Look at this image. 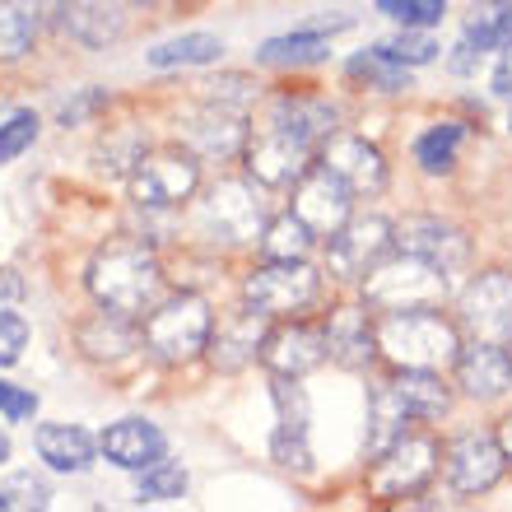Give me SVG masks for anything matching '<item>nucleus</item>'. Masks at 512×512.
<instances>
[{
	"mask_svg": "<svg viewBox=\"0 0 512 512\" xmlns=\"http://www.w3.org/2000/svg\"><path fill=\"white\" fill-rule=\"evenodd\" d=\"M89 294L98 298V308L122 312V317L149 312L163 294V266L154 247L140 243V238L103 243L89 261Z\"/></svg>",
	"mask_w": 512,
	"mask_h": 512,
	"instance_id": "nucleus-1",
	"label": "nucleus"
},
{
	"mask_svg": "<svg viewBox=\"0 0 512 512\" xmlns=\"http://www.w3.org/2000/svg\"><path fill=\"white\" fill-rule=\"evenodd\" d=\"M373 336H378V350L387 354L396 368H429V373H443L447 364H457V354H461L457 326L438 312V303H433V308L382 312L378 322H373Z\"/></svg>",
	"mask_w": 512,
	"mask_h": 512,
	"instance_id": "nucleus-2",
	"label": "nucleus"
},
{
	"mask_svg": "<svg viewBox=\"0 0 512 512\" xmlns=\"http://www.w3.org/2000/svg\"><path fill=\"white\" fill-rule=\"evenodd\" d=\"M447 294V270H438L433 261L415 252L382 256L378 266L364 275V298L368 308L396 312V308H433Z\"/></svg>",
	"mask_w": 512,
	"mask_h": 512,
	"instance_id": "nucleus-3",
	"label": "nucleus"
},
{
	"mask_svg": "<svg viewBox=\"0 0 512 512\" xmlns=\"http://www.w3.org/2000/svg\"><path fill=\"white\" fill-rule=\"evenodd\" d=\"M196 219H201L205 238L229 243V247L256 243V238L266 233V224H270L266 196H261V187L247 182V177H224V182H215V187L205 191Z\"/></svg>",
	"mask_w": 512,
	"mask_h": 512,
	"instance_id": "nucleus-4",
	"label": "nucleus"
},
{
	"mask_svg": "<svg viewBox=\"0 0 512 512\" xmlns=\"http://www.w3.org/2000/svg\"><path fill=\"white\" fill-rule=\"evenodd\" d=\"M210 303L196 294H177L168 303L149 312L145 322V350L159 359V364H187L210 345Z\"/></svg>",
	"mask_w": 512,
	"mask_h": 512,
	"instance_id": "nucleus-5",
	"label": "nucleus"
},
{
	"mask_svg": "<svg viewBox=\"0 0 512 512\" xmlns=\"http://www.w3.org/2000/svg\"><path fill=\"white\" fill-rule=\"evenodd\" d=\"M243 298L256 312L275 317H298V312L317 308L322 298V275L308 261H266L243 280Z\"/></svg>",
	"mask_w": 512,
	"mask_h": 512,
	"instance_id": "nucleus-6",
	"label": "nucleus"
},
{
	"mask_svg": "<svg viewBox=\"0 0 512 512\" xmlns=\"http://www.w3.org/2000/svg\"><path fill=\"white\" fill-rule=\"evenodd\" d=\"M317 154L322 149L312 145V140H303L294 126L275 122L270 112H266V122L252 131V140H247V168H252V177L261 187H294L298 177L312 168Z\"/></svg>",
	"mask_w": 512,
	"mask_h": 512,
	"instance_id": "nucleus-7",
	"label": "nucleus"
},
{
	"mask_svg": "<svg viewBox=\"0 0 512 512\" xmlns=\"http://www.w3.org/2000/svg\"><path fill=\"white\" fill-rule=\"evenodd\" d=\"M201 187V163L187 149H154L131 168V201L140 210H173Z\"/></svg>",
	"mask_w": 512,
	"mask_h": 512,
	"instance_id": "nucleus-8",
	"label": "nucleus"
},
{
	"mask_svg": "<svg viewBox=\"0 0 512 512\" xmlns=\"http://www.w3.org/2000/svg\"><path fill=\"white\" fill-rule=\"evenodd\" d=\"M433 475H438V443L429 433H401L387 452H378L368 489L373 499H415Z\"/></svg>",
	"mask_w": 512,
	"mask_h": 512,
	"instance_id": "nucleus-9",
	"label": "nucleus"
},
{
	"mask_svg": "<svg viewBox=\"0 0 512 512\" xmlns=\"http://www.w3.org/2000/svg\"><path fill=\"white\" fill-rule=\"evenodd\" d=\"M461 326L475 340L512 345V275H503V270L475 275L461 294Z\"/></svg>",
	"mask_w": 512,
	"mask_h": 512,
	"instance_id": "nucleus-10",
	"label": "nucleus"
},
{
	"mask_svg": "<svg viewBox=\"0 0 512 512\" xmlns=\"http://www.w3.org/2000/svg\"><path fill=\"white\" fill-rule=\"evenodd\" d=\"M350 201H354V191L345 187L331 168H322V163H312L308 173L294 182V215L303 219L317 238H331V233L345 229Z\"/></svg>",
	"mask_w": 512,
	"mask_h": 512,
	"instance_id": "nucleus-11",
	"label": "nucleus"
},
{
	"mask_svg": "<svg viewBox=\"0 0 512 512\" xmlns=\"http://www.w3.org/2000/svg\"><path fill=\"white\" fill-rule=\"evenodd\" d=\"M391 243H396V229L382 215L345 219V229L331 233V270L345 275V280H364L368 270L391 252Z\"/></svg>",
	"mask_w": 512,
	"mask_h": 512,
	"instance_id": "nucleus-12",
	"label": "nucleus"
},
{
	"mask_svg": "<svg viewBox=\"0 0 512 512\" xmlns=\"http://www.w3.org/2000/svg\"><path fill=\"white\" fill-rule=\"evenodd\" d=\"M503 466H508V457H503L499 433L471 429L447 447V480H452L461 494H485V489H494Z\"/></svg>",
	"mask_w": 512,
	"mask_h": 512,
	"instance_id": "nucleus-13",
	"label": "nucleus"
},
{
	"mask_svg": "<svg viewBox=\"0 0 512 512\" xmlns=\"http://www.w3.org/2000/svg\"><path fill=\"white\" fill-rule=\"evenodd\" d=\"M322 168H331L354 196H373L387 187V159L364 135H331L322 145Z\"/></svg>",
	"mask_w": 512,
	"mask_h": 512,
	"instance_id": "nucleus-14",
	"label": "nucleus"
},
{
	"mask_svg": "<svg viewBox=\"0 0 512 512\" xmlns=\"http://www.w3.org/2000/svg\"><path fill=\"white\" fill-rule=\"evenodd\" d=\"M266 336H270V317L247 303L243 312H233L229 322H219V331H210V359L224 373H238V368H247L261 354Z\"/></svg>",
	"mask_w": 512,
	"mask_h": 512,
	"instance_id": "nucleus-15",
	"label": "nucleus"
},
{
	"mask_svg": "<svg viewBox=\"0 0 512 512\" xmlns=\"http://www.w3.org/2000/svg\"><path fill=\"white\" fill-rule=\"evenodd\" d=\"M270 396H275V410H280V429H275L270 452H275L280 466H308V396H303L298 378H280V373H275Z\"/></svg>",
	"mask_w": 512,
	"mask_h": 512,
	"instance_id": "nucleus-16",
	"label": "nucleus"
},
{
	"mask_svg": "<svg viewBox=\"0 0 512 512\" xmlns=\"http://www.w3.org/2000/svg\"><path fill=\"white\" fill-rule=\"evenodd\" d=\"M98 447H103V457H108L112 466L140 475L145 466H154V461L168 452V438H163V429L149 424V419H117V424L103 429Z\"/></svg>",
	"mask_w": 512,
	"mask_h": 512,
	"instance_id": "nucleus-17",
	"label": "nucleus"
},
{
	"mask_svg": "<svg viewBox=\"0 0 512 512\" xmlns=\"http://www.w3.org/2000/svg\"><path fill=\"white\" fill-rule=\"evenodd\" d=\"M261 359H266V368L280 373V378H303V373H312L317 364H326V336L312 331V326H280V331L266 336Z\"/></svg>",
	"mask_w": 512,
	"mask_h": 512,
	"instance_id": "nucleus-18",
	"label": "nucleus"
},
{
	"mask_svg": "<svg viewBox=\"0 0 512 512\" xmlns=\"http://www.w3.org/2000/svg\"><path fill=\"white\" fill-rule=\"evenodd\" d=\"M396 247L401 252H415L424 256V261H433L438 270H452L466 261V238H461V229H452V224H443V219H405L401 229H396Z\"/></svg>",
	"mask_w": 512,
	"mask_h": 512,
	"instance_id": "nucleus-19",
	"label": "nucleus"
},
{
	"mask_svg": "<svg viewBox=\"0 0 512 512\" xmlns=\"http://www.w3.org/2000/svg\"><path fill=\"white\" fill-rule=\"evenodd\" d=\"M457 382L475 401H494L512 387V354H503V345L475 340L471 350L457 354Z\"/></svg>",
	"mask_w": 512,
	"mask_h": 512,
	"instance_id": "nucleus-20",
	"label": "nucleus"
},
{
	"mask_svg": "<svg viewBox=\"0 0 512 512\" xmlns=\"http://www.w3.org/2000/svg\"><path fill=\"white\" fill-rule=\"evenodd\" d=\"M61 28L84 47H108L126 33L122 0H66L61 5Z\"/></svg>",
	"mask_w": 512,
	"mask_h": 512,
	"instance_id": "nucleus-21",
	"label": "nucleus"
},
{
	"mask_svg": "<svg viewBox=\"0 0 512 512\" xmlns=\"http://www.w3.org/2000/svg\"><path fill=\"white\" fill-rule=\"evenodd\" d=\"M322 336H326V354L345 368H364V364H373V354H378L373 322H368V312H359V308L331 312V322H326Z\"/></svg>",
	"mask_w": 512,
	"mask_h": 512,
	"instance_id": "nucleus-22",
	"label": "nucleus"
},
{
	"mask_svg": "<svg viewBox=\"0 0 512 512\" xmlns=\"http://www.w3.org/2000/svg\"><path fill=\"white\" fill-rule=\"evenodd\" d=\"M33 447L38 457L52 466V471H66V475H80L94 466V433L80 429V424H38L33 433Z\"/></svg>",
	"mask_w": 512,
	"mask_h": 512,
	"instance_id": "nucleus-23",
	"label": "nucleus"
},
{
	"mask_svg": "<svg viewBox=\"0 0 512 512\" xmlns=\"http://www.w3.org/2000/svg\"><path fill=\"white\" fill-rule=\"evenodd\" d=\"M391 391H396V401L405 405L410 419H443L447 405H452L447 382L438 373H429V368H401V378L391 382Z\"/></svg>",
	"mask_w": 512,
	"mask_h": 512,
	"instance_id": "nucleus-24",
	"label": "nucleus"
},
{
	"mask_svg": "<svg viewBox=\"0 0 512 512\" xmlns=\"http://www.w3.org/2000/svg\"><path fill=\"white\" fill-rule=\"evenodd\" d=\"M187 140L196 154H205V159H229V154H238V145H243L238 112L219 108V103H205V112L187 126Z\"/></svg>",
	"mask_w": 512,
	"mask_h": 512,
	"instance_id": "nucleus-25",
	"label": "nucleus"
},
{
	"mask_svg": "<svg viewBox=\"0 0 512 512\" xmlns=\"http://www.w3.org/2000/svg\"><path fill=\"white\" fill-rule=\"evenodd\" d=\"M42 10H47V0H0V61L28 56L42 28Z\"/></svg>",
	"mask_w": 512,
	"mask_h": 512,
	"instance_id": "nucleus-26",
	"label": "nucleus"
},
{
	"mask_svg": "<svg viewBox=\"0 0 512 512\" xmlns=\"http://www.w3.org/2000/svg\"><path fill=\"white\" fill-rule=\"evenodd\" d=\"M466 42L475 52H503L512 42V0H480V5H471Z\"/></svg>",
	"mask_w": 512,
	"mask_h": 512,
	"instance_id": "nucleus-27",
	"label": "nucleus"
},
{
	"mask_svg": "<svg viewBox=\"0 0 512 512\" xmlns=\"http://www.w3.org/2000/svg\"><path fill=\"white\" fill-rule=\"evenodd\" d=\"M224 56V42L215 33H182V38H168L149 52V66L154 70H177V66H210Z\"/></svg>",
	"mask_w": 512,
	"mask_h": 512,
	"instance_id": "nucleus-28",
	"label": "nucleus"
},
{
	"mask_svg": "<svg viewBox=\"0 0 512 512\" xmlns=\"http://www.w3.org/2000/svg\"><path fill=\"white\" fill-rule=\"evenodd\" d=\"M312 238H317V233L289 210V215H280V219H270L266 224V233H261V252H266V261H308Z\"/></svg>",
	"mask_w": 512,
	"mask_h": 512,
	"instance_id": "nucleus-29",
	"label": "nucleus"
},
{
	"mask_svg": "<svg viewBox=\"0 0 512 512\" xmlns=\"http://www.w3.org/2000/svg\"><path fill=\"white\" fill-rule=\"evenodd\" d=\"M466 140V126L461 122H438L415 140V159L424 173H447L452 163H457V149Z\"/></svg>",
	"mask_w": 512,
	"mask_h": 512,
	"instance_id": "nucleus-30",
	"label": "nucleus"
},
{
	"mask_svg": "<svg viewBox=\"0 0 512 512\" xmlns=\"http://www.w3.org/2000/svg\"><path fill=\"white\" fill-rule=\"evenodd\" d=\"M405 419H410V415H405V405L396 401V391H391V387L373 391V405H368V424H373V429H368V452H373V457H378V452H387L401 433H410V429H405Z\"/></svg>",
	"mask_w": 512,
	"mask_h": 512,
	"instance_id": "nucleus-31",
	"label": "nucleus"
},
{
	"mask_svg": "<svg viewBox=\"0 0 512 512\" xmlns=\"http://www.w3.org/2000/svg\"><path fill=\"white\" fill-rule=\"evenodd\" d=\"M326 47L331 42H326L322 28H303V33H289V38H270L256 56L270 61V66H308V61H322Z\"/></svg>",
	"mask_w": 512,
	"mask_h": 512,
	"instance_id": "nucleus-32",
	"label": "nucleus"
},
{
	"mask_svg": "<svg viewBox=\"0 0 512 512\" xmlns=\"http://www.w3.org/2000/svg\"><path fill=\"white\" fill-rule=\"evenodd\" d=\"M350 80H368L373 89H382V94H396V89L410 84V66H401V61L378 42L373 52H359L350 61Z\"/></svg>",
	"mask_w": 512,
	"mask_h": 512,
	"instance_id": "nucleus-33",
	"label": "nucleus"
},
{
	"mask_svg": "<svg viewBox=\"0 0 512 512\" xmlns=\"http://www.w3.org/2000/svg\"><path fill=\"white\" fill-rule=\"evenodd\" d=\"M140 499L145 503H173V499H182L187 494V471L177 466V461H154V466H145L140 471Z\"/></svg>",
	"mask_w": 512,
	"mask_h": 512,
	"instance_id": "nucleus-34",
	"label": "nucleus"
},
{
	"mask_svg": "<svg viewBox=\"0 0 512 512\" xmlns=\"http://www.w3.org/2000/svg\"><path fill=\"white\" fill-rule=\"evenodd\" d=\"M378 10L387 19H396L401 28H433L443 24L447 0H378Z\"/></svg>",
	"mask_w": 512,
	"mask_h": 512,
	"instance_id": "nucleus-35",
	"label": "nucleus"
},
{
	"mask_svg": "<svg viewBox=\"0 0 512 512\" xmlns=\"http://www.w3.org/2000/svg\"><path fill=\"white\" fill-rule=\"evenodd\" d=\"M38 112H14L10 122L0 126V163H14L19 159V154H24L28 145H33V140H38Z\"/></svg>",
	"mask_w": 512,
	"mask_h": 512,
	"instance_id": "nucleus-36",
	"label": "nucleus"
},
{
	"mask_svg": "<svg viewBox=\"0 0 512 512\" xmlns=\"http://www.w3.org/2000/svg\"><path fill=\"white\" fill-rule=\"evenodd\" d=\"M401 66H429L433 56H438V42L429 38V28H405L401 38H391V42H382Z\"/></svg>",
	"mask_w": 512,
	"mask_h": 512,
	"instance_id": "nucleus-37",
	"label": "nucleus"
},
{
	"mask_svg": "<svg viewBox=\"0 0 512 512\" xmlns=\"http://www.w3.org/2000/svg\"><path fill=\"white\" fill-rule=\"evenodd\" d=\"M28 350V322L19 312L0 308V368H14Z\"/></svg>",
	"mask_w": 512,
	"mask_h": 512,
	"instance_id": "nucleus-38",
	"label": "nucleus"
},
{
	"mask_svg": "<svg viewBox=\"0 0 512 512\" xmlns=\"http://www.w3.org/2000/svg\"><path fill=\"white\" fill-rule=\"evenodd\" d=\"M0 415L10 424H24V419L38 415V396L28 387H14V382H0Z\"/></svg>",
	"mask_w": 512,
	"mask_h": 512,
	"instance_id": "nucleus-39",
	"label": "nucleus"
},
{
	"mask_svg": "<svg viewBox=\"0 0 512 512\" xmlns=\"http://www.w3.org/2000/svg\"><path fill=\"white\" fill-rule=\"evenodd\" d=\"M0 494H5V503H10V508H47V499H52V494H47V485H42V480H33V475H14Z\"/></svg>",
	"mask_w": 512,
	"mask_h": 512,
	"instance_id": "nucleus-40",
	"label": "nucleus"
},
{
	"mask_svg": "<svg viewBox=\"0 0 512 512\" xmlns=\"http://www.w3.org/2000/svg\"><path fill=\"white\" fill-rule=\"evenodd\" d=\"M494 94H499V98H508V103H512V42H508V47H503L499 66H494Z\"/></svg>",
	"mask_w": 512,
	"mask_h": 512,
	"instance_id": "nucleus-41",
	"label": "nucleus"
},
{
	"mask_svg": "<svg viewBox=\"0 0 512 512\" xmlns=\"http://www.w3.org/2000/svg\"><path fill=\"white\" fill-rule=\"evenodd\" d=\"M499 443H503V457L512 461V419H503V429H499Z\"/></svg>",
	"mask_w": 512,
	"mask_h": 512,
	"instance_id": "nucleus-42",
	"label": "nucleus"
},
{
	"mask_svg": "<svg viewBox=\"0 0 512 512\" xmlns=\"http://www.w3.org/2000/svg\"><path fill=\"white\" fill-rule=\"evenodd\" d=\"M5 461H10V433L0 429V466H5Z\"/></svg>",
	"mask_w": 512,
	"mask_h": 512,
	"instance_id": "nucleus-43",
	"label": "nucleus"
},
{
	"mask_svg": "<svg viewBox=\"0 0 512 512\" xmlns=\"http://www.w3.org/2000/svg\"><path fill=\"white\" fill-rule=\"evenodd\" d=\"M0 508H10V503H5V494H0Z\"/></svg>",
	"mask_w": 512,
	"mask_h": 512,
	"instance_id": "nucleus-44",
	"label": "nucleus"
},
{
	"mask_svg": "<svg viewBox=\"0 0 512 512\" xmlns=\"http://www.w3.org/2000/svg\"><path fill=\"white\" fill-rule=\"evenodd\" d=\"M131 5H149V0H131Z\"/></svg>",
	"mask_w": 512,
	"mask_h": 512,
	"instance_id": "nucleus-45",
	"label": "nucleus"
},
{
	"mask_svg": "<svg viewBox=\"0 0 512 512\" xmlns=\"http://www.w3.org/2000/svg\"><path fill=\"white\" fill-rule=\"evenodd\" d=\"M508 131H512V122H508Z\"/></svg>",
	"mask_w": 512,
	"mask_h": 512,
	"instance_id": "nucleus-46",
	"label": "nucleus"
}]
</instances>
